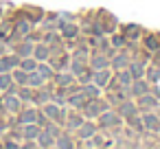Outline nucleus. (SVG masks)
<instances>
[{
	"instance_id": "obj_1",
	"label": "nucleus",
	"mask_w": 160,
	"mask_h": 149,
	"mask_svg": "<svg viewBox=\"0 0 160 149\" xmlns=\"http://www.w3.org/2000/svg\"><path fill=\"white\" fill-rule=\"evenodd\" d=\"M38 145H42V147H53L55 140H53V136H51L48 132H40V134H38Z\"/></svg>"
},
{
	"instance_id": "obj_2",
	"label": "nucleus",
	"mask_w": 160,
	"mask_h": 149,
	"mask_svg": "<svg viewBox=\"0 0 160 149\" xmlns=\"http://www.w3.org/2000/svg\"><path fill=\"white\" fill-rule=\"evenodd\" d=\"M140 105H142L145 110H153V107L158 105V101H156L153 97H149V94L145 92V94H140Z\"/></svg>"
},
{
	"instance_id": "obj_3",
	"label": "nucleus",
	"mask_w": 160,
	"mask_h": 149,
	"mask_svg": "<svg viewBox=\"0 0 160 149\" xmlns=\"http://www.w3.org/2000/svg\"><path fill=\"white\" fill-rule=\"evenodd\" d=\"M145 92H149V86H147L145 81H140V79H136V83H134V88H132V94H136V97H140V94H145Z\"/></svg>"
},
{
	"instance_id": "obj_4",
	"label": "nucleus",
	"mask_w": 160,
	"mask_h": 149,
	"mask_svg": "<svg viewBox=\"0 0 160 149\" xmlns=\"http://www.w3.org/2000/svg\"><path fill=\"white\" fill-rule=\"evenodd\" d=\"M18 64H20L18 57H5L2 62H0V70H11V68L18 66Z\"/></svg>"
},
{
	"instance_id": "obj_5",
	"label": "nucleus",
	"mask_w": 160,
	"mask_h": 149,
	"mask_svg": "<svg viewBox=\"0 0 160 149\" xmlns=\"http://www.w3.org/2000/svg\"><path fill=\"white\" fill-rule=\"evenodd\" d=\"M42 83H44V77H42L38 70H31V72H29V83H27V86H42Z\"/></svg>"
},
{
	"instance_id": "obj_6",
	"label": "nucleus",
	"mask_w": 160,
	"mask_h": 149,
	"mask_svg": "<svg viewBox=\"0 0 160 149\" xmlns=\"http://www.w3.org/2000/svg\"><path fill=\"white\" fill-rule=\"evenodd\" d=\"M13 81H18V83H22V86H27V83H29V72H27V70H22V68H20V70H16V72H13Z\"/></svg>"
},
{
	"instance_id": "obj_7",
	"label": "nucleus",
	"mask_w": 160,
	"mask_h": 149,
	"mask_svg": "<svg viewBox=\"0 0 160 149\" xmlns=\"http://www.w3.org/2000/svg\"><path fill=\"white\" fill-rule=\"evenodd\" d=\"M142 123H145V127H149V129H158V127H160V125H158V118H156L153 114H145Z\"/></svg>"
},
{
	"instance_id": "obj_8",
	"label": "nucleus",
	"mask_w": 160,
	"mask_h": 149,
	"mask_svg": "<svg viewBox=\"0 0 160 149\" xmlns=\"http://www.w3.org/2000/svg\"><path fill=\"white\" fill-rule=\"evenodd\" d=\"M31 53H33L31 42H24V44H20V46H18V55H20V57H27V55H31Z\"/></svg>"
},
{
	"instance_id": "obj_9",
	"label": "nucleus",
	"mask_w": 160,
	"mask_h": 149,
	"mask_svg": "<svg viewBox=\"0 0 160 149\" xmlns=\"http://www.w3.org/2000/svg\"><path fill=\"white\" fill-rule=\"evenodd\" d=\"M101 123H103V125H118L121 121H118L116 114H103V116H101Z\"/></svg>"
},
{
	"instance_id": "obj_10",
	"label": "nucleus",
	"mask_w": 160,
	"mask_h": 149,
	"mask_svg": "<svg viewBox=\"0 0 160 149\" xmlns=\"http://www.w3.org/2000/svg\"><path fill=\"white\" fill-rule=\"evenodd\" d=\"M35 116H38V114H35L33 110H24V112L20 114V121H22V123H33Z\"/></svg>"
},
{
	"instance_id": "obj_11",
	"label": "nucleus",
	"mask_w": 160,
	"mask_h": 149,
	"mask_svg": "<svg viewBox=\"0 0 160 149\" xmlns=\"http://www.w3.org/2000/svg\"><path fill=\"white\" fill-rule=\"evenodd\" d=\"M35 66H38V64H35V59H22V62H20V68H22V70H27V72L35 70Z\"/></svg>"
},
{
	"instance_id": "obj_12",
	"label": "nucleus",
	"mask_w": 160,
	"mask_h": 149,
	"mask_svg": "<svg viewBox=\"0 0 160 149\" xmlns=\"http://www.w3.org/2000/svg\"><path fill=\"white\" fill-rule=\"evenodd\" d=\"M92 132H94V127H92L90 123H81V127H79V136H81V138H86V136H90Z\"/></svg>"
},
{
	"instance_id": "obj_13",
	"label": "nucleus",
	"mask_w": 160,
	"mask_h": 149,
	"mask_svg": "<svg viewBox=\"0 0 160 149\" xmlns=\"http://www.w3.org/2000/svg\"><path fill=\"white\" fill-rule=\"evenodd\" d=\"M38 134H40V129H38L35 125H31V123H27V129H24V136H27V138H38Z\"/></svg>"
},
{
	"instance_id": "obj_14",
	"label": "nucleus",
	"mask_w": 160,
	"mask_h": 149,
	"mask_svg": "<svg viewBox=\"0 0 160 149\" xmlns=\"http://www.w3.org/2000/svg\"><path fill=\"white\" fill-rule=\"evenodd\" d=\"M35 70H38V72H40V75L44 77V79H48V77L53 75V72H51V68H48L46 64H38V66H35Z\"/></svg>"
},
{
	"instance_id": "obj_15",
	"label": "nucleus",
	"mask_w": 160,
	"mask_h": 149,
	"mask_svg": "<svg viewBox=\"0 0 160 149\" xmlns=\"http://www.w3.org/2000/svg\"><path fill=\"white\" fill-rule=\"evenodd\" d=\"M81 123H83V118L72 114V116H70V121H68V127H70V129H79V127H81Z\"/></svg>"
},
{
	"instance_id": "obj_16",
	"label": "nucleus",
	"mask_w": 160,
	"mask_h": 149,
	"mask_svg": "<svg viewBox=\"0 0 160 149\" xmlns=\"http://www.w3.org/2000/svg\"><path fill=\"white\" fill-rule=\"evenodd\" d=\"M92 66H94L97 70H101L103 66H108V59H105V57H99V55H97V57H92Z\"/></svg>"
},
{
	"instance_id": "obj_17",
	"label": "nucleus",
	"mask_w": 160,
	"mask_h": 149,
	"mask_svg": "<svg viewBox=\"0 0 160 149\" xmlns=\"http://www.w3.org/2000/svg\"><path fill=\"white\" fill-rule=\"evenodd\" d=\"M35 57L38 59H46L48 57V48L46 46H35Z\"/></svg>"
},
{
	"instance_id": "obj_18",
	"label": "nucleus",
	"mask_w": 160,
	"mask_h": 149,
	"mask_svg": "<svg viewBox=\"0 0 160 149\" xmlns=\"http://www.w3.org/2000/svg\"><path fill=\"white\" fill-rule=\"evenodd\" d=\"M5 103H7V107H9V110H18V107H20V101H18V99H13V97H7V99H5Z\"/></svg>"
},
{
	"instance_id": "obj_19",
	"label": "nucleus",
	"mask_w": 160,
	"mask_h": 149,
	"mask_svg": "<svg viewBox=\"0 0 160 149\" xmlns=\"http://www.w3.org/2000/svg\"><path fill=\"white\" fill-rule=\"evenodd\" d=\"M132 77H134V79H140V77H142V66H140V64H134V66H132Z\"/></svg>"
},
{
	"instance_id": "obj_20",
	"label": "nucleus",
	"mask_w": 160,
	"mask_h": 149,
	"mask_svg": "<svg viewBox=\"0 0 160 149\" xmlns=\"http://www.w3.org/2000/svg\"><path fill=\"white\" fill-rule=\"evenodd\" d=\"M118 79H121V83H125V88H127V86L132 83V79H134V77H132V72H121V75H118Z\"/></svg>"
},
{
	"instance_id": "obj_21",
	"label": "nucleus",
	"mask_w": 160,
	"mask_h": 149,
	"mask_svg": "<svg viewBox=\"0 0 160 149\" xmlns=\"http://www.w3.org/2000/svg\"><path fill=\"white\" fill-rule=\"evenodd\" d=\"M125 64H127V57H125V55H121V57H116V59L112 62V66H114V68H123Z\"/></svg>"
},
{
	"instance_id": "obj_22",
	"label": "nucleus",
	"mask_w": 160,
	"mask_h": 149,
	"mask_svg": "<svg viewBox=\"0 0 160 149\" xmlns=\"http://www.w3.org/2000/svg\"><path fill=\"white\" fill-rule=\"evenodd\" d=\"M108 79H110V72H99V75H97V83H99V86L108 83Z\"/></svg>"
},
{
	"instance_id": "obj_23",
	"label": "nucleus",
	"mask_w": 160,
	"mask_h": 149,
	"mask_svg": "<svg viewBox=\"0 0 160 149\" xmlns=\"http://www.w3.org/2000/svg\"><path fill=\"white\" fill-rule=\"evenodd\" d=\"M55 145H59V147H72V140H68V136H62L59 140H55Z\"/></svg>"
},
{
	"instance_id": "obj_24",
	"label": "nucleus",
	"mask_w": 160,
	"mask_h": 149,
	"mask_svg": "<svg viewBox=\"0 0 160 149\" xmlns=\"http://www.w3.org/2000/svg\"><path fill=\"white\" fill-rule=\"evenodd\" d=\"M11 81H13V77H0V90L9 88V86H11Z\"/></svg>"
},
{
	"instance_id": "obj_25",
	"label": "nucleus",
	"mask_w": 160,
	"mask_h": 149,
	"mask_svg": "<svg viewBox=\"0 0 160 149\" xmlns=\"http://www.w3.org/2000/svg\"><path fill=\"white\" fill-rule=\"evenodd\" d=\"M55 81L64 86V83H70V81H72V77H70V75H59V77H55Z\"/></svg>"
},
{
	"instance_id": "obj_26",
	"label": "nucleus",
	"mask_w": 160,
	"mask_h": 149,
	"mask_svg": "<svg viewBox=\"0 0 160 149\" xmlns=\"http://www.w3.org/2000/svg\"><path fill=\"white\" fill-rule=\"evenodd\" d=\"M121 112H123V114H136V107H134L132 103H127V105L121 107Z\"/></svg>"
},
{
	"instance_id": "obj_27",
	"label": "nucleus",
	"mask_w": 160,
	"mask_h": 149,
	"mask_svg": "<svg viewBox=\"0 0 160 149\" xmlns=\"http://www.w3.org/2000/svg\"><path fill=\"white\" fill-rule=\"evenodd\" d=\"M70 70H72V75H79L83 68H81V64H79V62H72V68H70Z\"/></svg>"
},
{
	"instance_id": "obj_28",
	"label": "nucleus",
	"mask_w": 160,
	"mask_h": 149,
	"mask_svg": "<svg viewBox=\"0 0 160 149\" xmlns=\"http://www.w3.org/2000/svg\"><path fill=\"white\" fill-rule=\"evenodd\" d=\"M44 132H48V134H51V136H53V138H55V136H57V134H59V132H57V127H55V125H46V129H44Z\"/></svg>"
},
{
	"instance_id": "obj_29",
	"label": "nucleus",
	"mask_w": 160,
	"mask_h": 149,
	"mask_svg": "<svg viewBox=\"0 0 160 149\" xmlns=\"http://www.w3.org/2000/svg\"><path fill=\"white\" fill-rule=\"evenodd\" d=\"M46 114H48V116H57L59 112H57V107H55V105H48V107H46Z\"/></svg>"
},
{
	"instance_id": "obj_30",
	"label": "nucleus",
	"mask_w": 160,
	"mask_h": 149,
	"mask_svg": "<svg viewBox=\"0 0 160 149\" xmlns=\"http://www.w3.org/2000/svg\"><path fill=\"white\" fill-rule=\"evenodd\" d=\"M18 31H20V35H27V31H29V24L24 22V24H20L18 27Z\"/></svg>"
},
{
	"instance_id": "obj_31",
	"label": "nucleus",
	"mask_w": 160,
	"mask_h": 149,
	"mask_svg": "<svg viewBox=\"0 0 160 149\" xmlns=\"http://www.w3.org/2000/svg\"><path fill=\"white\" fill-rule=\"evenodd\" d=\"M83 92H86V94H92V97H97V94H99V92H97V88H90V86H88Z\"/></svg>"
}]
</instances>
